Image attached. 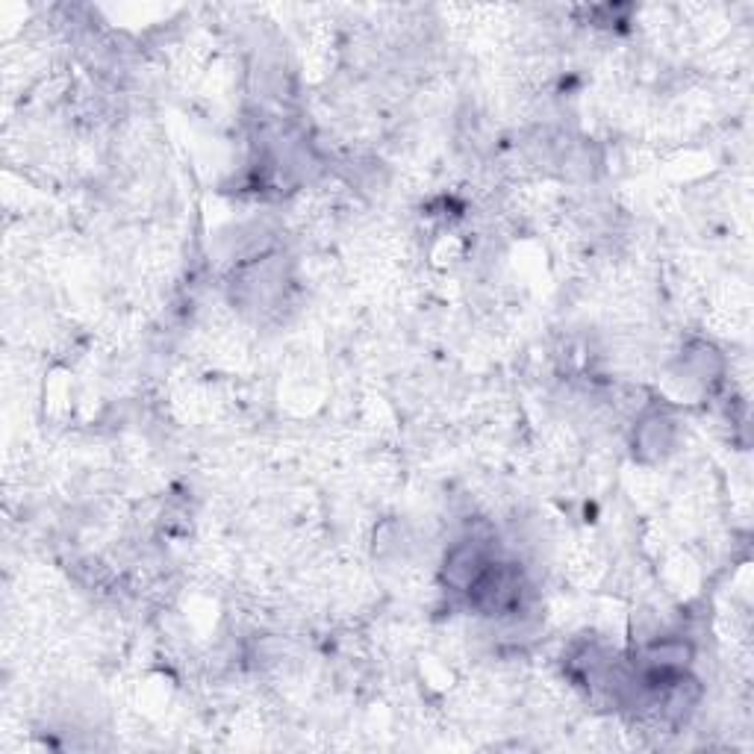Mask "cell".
<instances>
[{"label": "cell", "mask_w": 754, "mask_h": 754, "mask_svg": "<svg viewBox=\"0 0 754 754\" xmlns=\"http://www.w3.org/2000/svg\"><path fill=\"white\" fill-rule=\"evenodd\" d=\"M637 445H640V454L643 457H660L666 454V448L672 445V422L660 413L654 416H646L640 422V431H637Z\"/></svg>", "instance_id": "cell-1"}]
</instances>
